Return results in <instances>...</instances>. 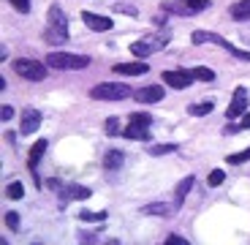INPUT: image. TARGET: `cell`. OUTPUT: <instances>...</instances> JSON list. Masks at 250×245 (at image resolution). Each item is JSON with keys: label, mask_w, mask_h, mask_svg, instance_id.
Here are the masks:
<instances>
[{"label": "cell", "mask_w": 250, "mask_h": 245, "mask_svg": "<svg viewBox=\"0 0 250 245\" xmlns=\"http://www.w3.org/2000/svg\"><path fill=\"white\" fill-rule=\"evenodd\" d=\"M188 112L193 114V117H201V114L212 112V104H193V107H188Z\"/></svg>", "instance_id": "cell-23"}, {"label": "cell", "mask_w": 250, "mask_h": 245, "mask_svg": "<svg viewBox=\"0 0 250 245\" xmlns=\"http://www.w3.org/2000/svg\"><path fill=\"white\" fill-rule=\"evenodd\" d=\"M223 180H226L223 169H215V172H209V185H212V188H218V185H220Z\"/></svg>", "instance_id": "cell-27"}, {"label": "cell", "mask_w": 250, "mask_h": 245, "mask_svg": "<svg viewBox=\"0 0 250 245\" xmlns=\"http://www.w3.org/2000/svg\"><path fill=\"white\" fill-rule=\"evenodd\" d=\"M190 41H193L196 46H199V44H218V46H223L229 55L242 57V60H250V52H245V49H239V46H234L231 41H226L223 36H218V33H212V30H196L193 36H190Z\"/></svg>", "instance_id": "cell-4"}, {"label": "cell", "mask_w": 250, "mask_h": 245, "mask_svg": "<svg viewBox=\"0 0 250 245\" xmlns=\"http://www.w3.org/2000/svg\"><path fill=\"white\" fill-rule=\"evenodd\" d=\"M239 126H242V128H250V112L245 114V120H242V123H239Z\"/></svg>", "instance_id": "cell-33"}, {"label": "cell", "mask_w": 250, "mask_h": 245, "mask_svg": "<svg viewBox=\"0 0 250 245\" xmlns=\"http://www.w3.org/2000/svg\"><path fill=\"white\" fill-rule=\"evenodd\" d=\"M38 126H41V112L38 109H25L22 112V123H19V134L30 136V134L38 131Z\"/></svg>", "instance_id": "cell-11"}, {"label": "cell", "mask_w": 250, "mask_h": 245, "mask_svg": "<svg viewBox=\"0 0 250 245\" xmlns=\"http://www.w3.org/2000/svg\"><path fill=\"white\" fill-rule=\"evenodd\" d=\"M142 213H147V215H169V207H166V204H161V201H155V204H147Z\"/></svg>", "instance_id": "cell-20"}, {"label": "cell", "mask_w": 250, "mask_h": 245, "mask_svg": "<svg viewBox=\"0 0 250 245\" xmlns=\"http://www.w3.org/2000/svg\"><path fill=\"white\" fill-rule=\"evenodd\" d=\"M150 126H152V117L150 114H131L128 117V128H125V139H139V142H144V139H150Z\"/></svg>", "instance_id": "cell-6"}, {"label": "cell", "mask_w": 250, "mask_h": 245, "mask_svg": "<svg viewBox=\"0 0 250 245\" xmlns=\"http://www.w3.org/2000/svg\"><path fill=\"white\" fill-rule=\"evenodd\" d=\"M177 145H152L150 147V156H166V153H174Z\"/></svg>", "instance_id": "cell-26"}, {"label": "cell", "mask_w": 250, "mask_h": 245, "mask_svg": "<svg viewBox=\"0 0 250 245\" xmlns=\"http://www.w3.org/2000/svg\"><path fill=\"white\" fill-rule=\"evenodd\" d=\"M82 22L95 33H104V30H112V19L109 17H101V14H93V11H84L82 14Z\"/></svg>", "instance_id": "cell-13"}, {"label": "cell", "mask_w": 250, "mask_h": 245, "mask_svg": "<svg viewBox=\"0 0 250 245\" xmlns=\"http://www.w3.org/2000/svg\"><path fill=\"white\" fill-rule=\"evenodd\" d=\"M193 74H196V79H201V82H212V79H215V71H212V68H207V66H199V68H193Z\"/></svg>", "instance_id": "cell-21"}, {"label": "cell", "mask_w": 250, "mask_h": 245, "mask_svg": "<svg viewBox=\"0 0 250 245\" xmlns=\"http://www.w3.org/2000/svg\"><path fill=\"white\" fill-rule=\"evenodd\" d=\"M123 161H125L123 150H109V153H106V158H104V166L114 172V169H120V166H123Z\"/></svg>", "instance_id": "cell-19"}, {"label": "cell", "mask_w": 250, "mask_h": 245, "mask_svg": "<svg viewBox=\"0 0 250 245\" xmlns=\"http://www.w3.org/2000/svg\"><path fill=\"white\" fill-rule=\"evenodd\" d=\"M46 66L57 71H79L90 66V57L84 55H71V52H49L46 57Z\"/></svg>", "instance_id": "cell-3"}, {"label": "cell", "mask_w": 250, "mask_h": 245, "mask_svg": "<svg viewBox=\"0 0 250 245\" xmlns=\"http://www.w3.org/2000/svg\"><path fill=\"white\" fill-rule=\"evenodd\" d=\"M6 196H8V199H22V196H25V188H22V182H11V185L6 188Z\"/></svg>", "instance_id": "cell-22"}, {"label": "cell", "mask_w": 250, "mask_h": 245, "mask_svg": "<svg viewBox=\"0 0 250 245\" xmlns=\"http://www.w3.org/2000/svg\"><path fill=\"white\" fill-rule=\"evenodd\" d=\"M193 177H185V180L177 185V194H174V210H180L182 207V201H185V196L190 194V188H193Z\"/></svg>", "instance_id": "cell-17"}, {"label": "cell", "mask_w": 250, "mask_h": 245, "mask_svg": "<svg viewBox=\"0 0 250 245\" xmlns=\"http://www.w3.org/2000/svg\"><path fill=\"white\" fill-rule=\"evenodd\" d=\"M44 41L52 46H60L68 41V19L62 14L60 6H52L46 14V30H44Z\"/></svg>", "instance_id": "cell-1"}, {"label": "cell", "mask_w": 250, "mask_h": 245, "mask_svg": "<svg viewBox=\"0 0 250 245\" xmlns=\"http://www.w3.org/2000/svg\"><path fill=\"white\" fill-rule=\"evenodd\" d=\"M14 71H17L22 79H30V82L46 79V66L38 63V60H27V57H19V60H14Z\"/></svg>", "instance_id": "cell-7"}, {"label": "cell", "mask_w": 250, "mask_h": 245, "mask_svg": "<svg viewBox=\"0 0 250 245\" xmlns=\"http://www.w3.org/2000/svg\"><path fill=\"white\" fill-rule=\"evenodd\" d=\"M8 3H11V6L17 8V11H22V14L30 11V0H8Z\"/></svg>", "instance_id": "cell-29"}, {"label": "cell", "mask_w": 250, "mask_h": 245, "mask_svg": "<svg viewBox=\"0 0 250 245\" xmlns=\"http://www.w3.org/2000/svg\"><path fill=\"white\" fill-rule=\"evenodd\" d=\"M166 243H169V245H171V243H185V240H182V237H180V234H169V237H166Z\"/></svg>", "instance_id": "cell-32"}, {"label": "cell", "mask_w": 250, "mask_h": 245, "mask_svg": "<svg viewBox=\"0 0 250 245\" xmlns=\"http://www.w3.org/2000/svg\"><path fill=\"white\" fill-rule=\"evenodd\" d=\"M104 218H106V213H104V210H101V213H90V210H82V213H79V221H98V223H101Z\"/></svg>", "instance_id": "cell-25"}, {"label": "cell", "mask_w": 250, "mask_h": 245, "mask_svg": "<svg viewBox=\"0 0 250 245\" xmlns=\"http://www.w3.org/2000/svg\"><path fill=\"white\" fill-rule=\"evenodd\" d=\"M169 41H171V33L161 30V33H152V36H144V38H139V41H133L131 52L136 57H150V55H155V52H161Z\"/></svg>", "instance_id": "cell-2"}, {"label": "cell", "mask_w": 250, "mask_h": 245, "mask_svg": "<svg viewBox=\"0 0 250 245\" xmlns=\"http://www.w3.org/2000/svg\"><path fill=\"white\" fill-rule=\"evenodd\" d=\"M6 226L11 229V232H17V229H19V215L14 213V210H11V213H6Z\"/></svg>", "instance_id": "cell-28"}, {"label": "cell", "mask_w": 250, "mask_h": 245, "mask_svg": "<svg viewBox=\"0 0 250 245\" xmlns=\"http://www.w3.org/2000/svg\"><path fill=\"white\" fill-rule=\"evenodd\" d=\"M57 194H60L62 201H74V199H90V194H93V191L84 188V185H76V182H68V185H60V188H57Z\"/></svg>", "instance_id": "cell-12"}, {"label": "cell", "mask_w": 250, "mask_h": 245, "mask_svg": "<svg viewBox=\"0 0 250 245\" xmlns=\"http://www.w3.org/2000/svg\"><path fill=\"white\" fill-rule=\"evenodd\" d=\"M46 153V139H38L36 145L30 147V156H27V166H30V172L36 175L38 169V163H41V156Z\"/></svg>", "instance_id": "cell-15"}, {"label": "cell", "mask_w": 250, "mask_h": 245, "mask_svg": "<svg viewBox=\"0 0 250 245\" xmlns=\"http://www.w3.org/2000/svg\"><path fill=\"white\" fill-rule=\"evenodd\" d=\"M209 3L212 0H171V3H163V11L190 17V14H201L204 8H209Z\"/></svg>", "instance_id": "cell-8"}, {"label": "cell", "mask_w": 250, "mask_h": 245, "mask_svg": "<svg viewBox=\"0 0 250 245\" xmlns=\"http://www.w3.org/2000/svg\"><path fill=\"white\" fill-rule=\"evenodd\" d=\"M147 63H117L114 66V74H123V76H139V74H147Z\"/></svg>", "instance_id": "cell-16"}, {"label": "cell", "mask_w": 250, "mask_h": 245, "mask_svg": "<svg viewBox=\"0 0 250 245\" xmlns=\"http://www.w3.org/2000/svg\"><path fill=\"white\" fill-rule=\"evenodd\" d=\"M133 98L139 101V104H158V101L163 98V88H158V85H150V88H142L133 93Z\"/></svg>", "instance_id": "cell-14"}, {"label": "cell", "mask_w": 250, "mask_h": 245, "mask_svg": "<svg viewBox=\"0 0 250 245\" xmlns=\"http://www.w3.org/2000/svg\"><path fill=\"white\" fill-rule=\"evenodd\" d=\"M196 79L193 71H185V68H174V71H163V82L174 90H185L190 82Z\"/></svg>", "instance_id": "cell-9"}, {"label": "cell", "mask_w": 250, "mask_h": 245, "mask_svg": "<svg viewBox=\"0 0 250 245\" xmlns=\"http://www.w3.org/2000/svg\"><path fill=\"white\" fill-rule=\"evenodd\" d=\"M120 131V123H117V117H109L106 120V134L112 136V134H117Z\"/></svg>", "instance_id": "cell-30"}, {"label": "cell", "mask_w": 250, "mask_h": 245, "mask_svg": "<svg viewBox=\"0 0 250 245\" xmlns=\"http://www.w3.org/2000/svg\"><path fill=\"white\" fill-rule=\"evenodd\" d=\"M245 109H248V90L237 88L234 95H231V104H229V109H226V117L234 123V120H239L245 114Z\"/></svg>", "instance_id": "cell-10"}, {"label": "cell", "mask_w": 250, "mask_h": 245, "mask_svg": "<svg viewBox=\"0 0 250 245\" xmlns=\"http://www.w3.org/2000/svg\"><path fill=\"white\" fill-rule=\"evenodd\" d=\"M11 117H14V109L8 107V104H6V107L0 109V120H11Z\"/></svg>", "instance_id": "cell-31"}, {"label": "cell", "mask_w": 250, "mask_h": 245, "mask_svg": "<svg viewBox=\"0 0 250 245\" xmlns=\"http://www.w3.org/2000/svg\"><path fill=\"white\" fill-rule=\"evenodd\" d=\"M128 95H133L131 88L128 85H117V82H104V85H95L90 90V98H95V101H123Z\"/></svg>", "instance_id": "cell-5"}, {"label": "cell", "mask_w": 250, "mask_h": 245, "mask_svg": "<svg viewBox=\"0 0 250 245\" xmlns=\"http://www.w3.org/2000/svg\"><path fill=\"white\" fill-rule=\"evenodd\" d=\"M231 17L239 19V22H248L250 19V0H239L231 6Z\"/></svg>", "instance_id": "cell-18"}, {"label": "cell", "mask_w": 250, "mask_h": 245, "mask_svg": "<svg viewBox=\"0 0 250 245\" xmlns=\"http://www.w3.org/2000/svg\"><path fill=\"white\" fill-rule=\"evenodd\" d=\"M226 161H229V163H234V166H239V163L250 161V147H248V150H242V153H234V156H229Z\"/></svg>", "instance_id": "cell-24"}]
</instances>
